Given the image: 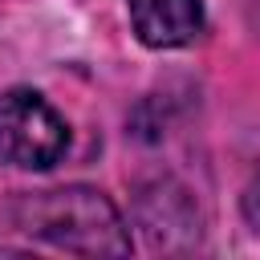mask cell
Returning <instances> with one entry per match:
<instances>
[{"mask_svg":"<svg viewBox=\"0 0 260 260\" xmlns=\"http://www.w3.org/2000/svg\"><path fill=\"white\" fill-rule=\"evenodd\" d=\"M12 223L16 232L73 256H126L130 252V236L118 207L98 187H81V183L16 195Z\"/></svg>","mask_w":260,"mask_h":260,"instance_id":"cell-1","label":"cell"},{"mask_svg":"<svg viewBox=\"0 0 260 260\" xmlns=\"http://www.w3.org/2000/svg\"><path fill=\"white\" fill-rule=\"evenodd\" d=\"M69 150L65 118L37 89H4L0 93V162L20 171H49Z\"/></svg>","mask_w":260,"mask_h":260,"instance_id":"cell-2","label":"cell"},{"mask_svg":"<svg viewBox=\"0 0 260 260\" xmlns=\"http://www.w3.org/2000/svg\"><path fill=\"white\" fill-rule=\"evenodd\" d=\"M126 8L146 49H183L207 24L203 0H126Z\"/></svg>","mask_w":260,"mask_h":260,"instance_id":"cell-3","label":"cell"}]
</instances>
